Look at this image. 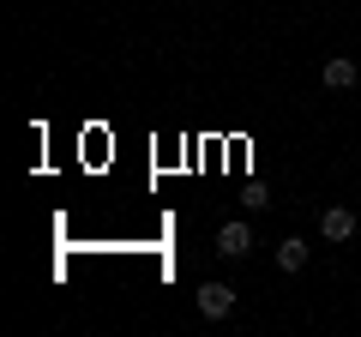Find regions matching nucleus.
<instances>
[{
    "mask_svg": "<svg viewBox=\"0 0 361 337\" xmlns=\"http://www.w3.org/2000/svg\"><path fill=\"white\" fill-rule=\"evenodd\" d=\"M217 253H223V259H247V253H253V229H247L241 217L223 223V229H217Z\"/></svg>",
    "mask_w": 361,
    "mask_h": 337,
    "instance_id": "obj_1",
    "label": "nucleus"
},
{
    "mask_svg": "<svg viewBox=\"0 0 361 337\" xmlns=\"http://www.w3.org/2000/svg\"><path fill=\"white\" fill-rule=\"evenodd\" d=\"M199 313H205V319H229L235 313V289L229 283H199Z\"/></svg>",
    "mask_w": 361,
    "mask_h": 337,
    "instance_id": "obj_2",
    "label": "nucleus"
},
{
    "mask_svg": "<svg viewBox=\"0 0 361 337\" xmlns=\"http://www.w3.org/2000/svg\"><path fill=\"white\" fill-rule=\"evenodd\" d=\"M319 235L325 241H349V235H355V211L349 205H325L319 211Z\"/></svg>",
    "mask_w": 361,
    "mask_h": 337,
    "instance_id": "obj_3",
    "label": "nucleus"
},
{
    "mask_svg": "<svg viewBox=\"0 0 361 337\" xmlns=\"http://www.w3.org/2000/svg\"><path fill=\"white\" fill-rule=\"evenodd\" d=\"M355 78H361V66L349 54H331L325 61V91H355Z\"/></svg>",
    "mask_w": 361,
    "mask_h": 337,
    "instance_id": "obj_4",
    "label": "nucleus"
},
{
    "mask_svg": "<svg viewBox=\"0 0 361 337\" xmlns=\"http://www.w3.org/2000/svg\"><path fill=\"white\" fill-rule=\"evenodd\" d=\"M307 253H313V247L301 241V235H289V241H277V265H283V271H301V265H307Z\"/></svg>",
    "mask_w": 361,
    "mask_h": 337,
    "instance_id": "obj_5",
    "label": "nucleus"
}]
</instances>
